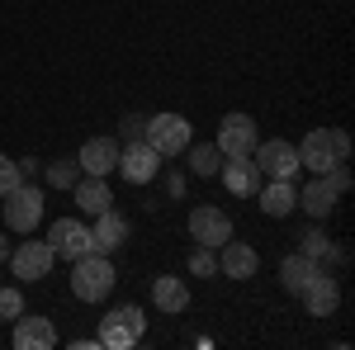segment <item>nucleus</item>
Masks as SVG:
<instances>
[{
  "mask_svg": "<svg viewBox=\"0 0 355 350\" xmlns=\"http://www.w3.org/2000/svg\"><path fill=\"white\" fill-rule=\"evenodd\" d=\"M114 284H119V274H114L110 256L85 251L81 261H71V294L81 298V303H105L114 294Z\"/></svg>",
  "mask_w": 355,
  "mask_h": 350,
  "instance_id": "obj_2",
  "label": "nucleus"
},
{
  "mask_svg": "<svg viewBox=\"0 0 355 350\" xmlns=\"http://www.w3.org/2000/svg\"><path fill=\"white\" fill-rule=\"evenodd\" d=\"M152 303L171 313V317H180L185 308H190V289H185V279H175V274H162V279H152Z\"/></svg>",
  "mask_w": 355,
  "mask_h": 350,
  "instance_id": "obj_20",
  "label": "nucleus"
},
{
  "mask_svg": "<svg viewBox=\"0 0 355 350\" xmlns=\"http://www.w3.org/2000/svg\"><path fill=\"white\" fill-rule=\"evenodd\" d=\"M128 185H152L157 180V170H162V157L147 147V142H128V147H119V166H114Z\"/></svg>",
  "mask_w": 355,
  "mask_h": 350,
  "instance_id": "obj_8",
  "label": "nucleus"
},
{
  "mask_svg": "<svg viewBox=\"0 0 355 350\" xmlns=\"http://www.w3.org/2000/svg\"><path fill=\"white\" fill-rule=\"evenodd\" d=\"M48 246L62 261H81L85 251H90V227H85L81 218H62V222L48 227Z\"/></svg>",
  "mask_w": 355,
  "mask_h": 350,
  "instance_id": "obj_11",
  "label": "nucleus"
},
{
  "mask_svg": "<svg viewBox=\"0 0 355 350\" xmlns=\"http://www.w3.org/2000/svg\"><path fill=\"white\" fill-rule=\"evenodd\" d=\"M251 161L261 166V175L270 180H294L303 166H299V147H289L284 137H270V142H256L251 147Z\"/></svg>",
  "mask_w": 355,
  "mask_h": 350,
  "instance_id": "obj_6",
  "label": "nucleus"
},
{
  "mask_svg": "<svg viewBox=\"0 0 355 350\" xmlns=\"http://www.w3.org/2000/svg\"><path fill=\"white\" fill-rule=\"evenodd\" d=\"M19 313H24V294H19V289H5V284H0V317H5V322H15Z\"/></svg>",
  "mask_w": 355,
  "mask_h": 350,
  "instance_id": "obj_26",
  "label": "nucleus"
},
{
  "mask_svg": "<svg viewBox=\"0 0 355 350\" xmlns=\"http://www.w3.org/2000/svg\"><path fill=\"white\" fill-rule=\"evenodd\" d=\"M57 265V251L48 242H24L10 251V270H15V279H24V284H33V279H48Z\"/></svg>",
  "mask_w": 355,
  "mask_h": 350,
  "instance_id": "obj_7",
  "label": "nucleus"
},
{
  "mask_svg": "<svg viewBox=\"0 0 355 350\" xmlns=\"http://www.w3.org/2000/svg\"><path fill=\"white\" fill-rule=\"evenodd\" d=\"M142 133H147V119H133V114H128V119L119 123V142H142Z\"/></svg>",
  "mask_w": 355,
  "mask_h": 350,
  "instance_id": "obj_29",
  "label": "nucleus"
},
{
  "mask_svg": "<svg viewBox=\"0 0 355 350\" xmlns=\"http://www.w3.org/2000/svg\"><path fill=\"white\" fill-rule=\"evenodd\" d=\"M142 331H147V322H142V308L123 303V308H114L110 317L100 322V336H95V346H110V350H133L137 341H142Z\"/></svg>",
  "mask_w": 355,
  "mask_h": 350,
  "instance_id": "obj_4",
  "label": "nucleus"
},
{
  "mask_svg": "<svg viewBox=\"0 0 355 350\" xmlns=\"http://www.w3.org/2000/svg\"><path fill=\"white\" fill-rule=\"evenodd\" d=\"M214 142H218L223 157H251V147L261 142V137H256V119H251V114H227L218 123V137H214Z\"/></svg>",
  "mask_w": 355,
  "mask_h": 350,
  "instance_id": "obj_9",
  "label": "nucleus"
},
{
  "mask_svg": "<svg viewBox=\"0 0 355 350\" xmlns=\"http://www.w3.org/2000/svg\"><path fill=\"white\" fill-rule=\"evenodd\" d=\"M346 157H351V137L341 128H313L299 142V166L313 170V175H327L331 166H341Z\"/></svg>",
  "mask_w": 355,
  "mask_h": 350,
  "instance_id": "obj_1",
  "label": "nucleus"
},
{
  "mask_svg": "<svg viewBox=\"0 0 355 350\" xmlns=\"http://www.w3.org/2000/svg\"><path fill=\"white\" fill-rule=\"evenodd\" d=\"M256 194H261V213L266 218H289L299 209V185L294 180H270V185H261Z\"/></svg>",
  "mask_w": 355,
  "mask_h": 350,
  "instance_id": "obj_18",
  "label": "nucleus"
},
{
  "mask_svg": "<svg viewBox=\"0 0 355 350\" xmlns=\"http://www.w3.org/2000/svg\"><path fill=\"white\" fill-rule=\"evenodd\" d=\"M76 180H81V166L76 161H53L48 166V185L53 189H71Z\"/></svg>",
  "mask_w": 355,
  "mask_h": 350,
  "instance_id": "obj_24",
  "label": "nucleus"
},
{
  "mask_svg": "<svg viewBox=\"0 0 355 350\" xmlns=\"http://www.w3.org/2000/svg\"><path fill=\"white\" fill-rule=\"evenodd\" d=\"M0 261H10V242L5 237H0Z\"/></svg>",
  "mask_w": 355,
  "mask_h": 350,
  "instance_id": "obj_30",
  "label": "nucleus"
},
{
  "mask_svg": "<svg viewBox=\"0 0 355 350\" xmlns=\"http://www.w3.org/2000/svg\"><path fill=\"white\" fill-rule=\"evenodd\" d=\"M76 166H81V175H114V166H119V142H114V137H90L81 147V157H76Z\"/></svg>",
  "mask_w": 355,
  "mask_h": 350,
  "instance_id": "obj_16",
  "label": "nucleus"
},
{
  "mask_svg": "<svg viewBox=\"0 0 355 350\" xmlns=\"http://www.w3.org/2000/svg\"><path fill=\"white\" fill-rule=\"evenodd\" d=\"M218 270L227 274V279H251V274L261 270V256H256L246 242H232V237H227L223 251H218Z\"/></svg>",
  "mask_w": 355,
  "mask_h": 350,
  "instance_id": "obj_17",
  "label": "nucleus"
},
{
  "mask_svg": "<svg viewBox=\"0 0 355 350\" xmlns=\"http://www.w3.org/2000/svg\"><path fill=\"white\" fill-rule=\"evenodd\" d=\"M10 341H15V350H53L57 346V326H53V317H28V313H19Z\"/></svg>",
  "mask_w": 355,
  "mask_h": 350,
  "instance_id": "obj_14",
  "label": "nucleus"
},
{
  "mask_svg": "<svg viewBox=\"0 0 355 350\" xmlns=\"http://www.w3.org/2000/svg\"><path fill=\"white\" fill-rule=\"evenodd\" d=\"M299 298H303V308H308V317H331V313L341 308V284H336L327 270H322V274H318V279H313Z\"/></svg>",
  "mask_w": 355,
  "mask_h": 350,
  "instance_id": "obj_15",
  "label": "nucleus"
},
{
  "mask_svg": "<svg viewBox=\"0 0 355 350\" xmlns=\"http://www.w3.org/2000/svg\"><path fill=\"white\" fill-rule=\"evenodd\" d=\"M190 237L199 246H223L232 237V218L214 204H199V209H190Z\"/></svg>",
  "mask_w": 355,
  "mask_h": 350,
  "instance_id": "obj_10",
  "label": "nucleus"
},
{
  "mask_svg": "<svg viewBox=\"0 0 355 350\" xmlns=\"http://www.w3.org/2000/svg\"><path fill=\"white\" fill-rule=\"evenodd\" d=\"M71 194H76V204H81V213H105L114 204V194H110V185H105V175H81L76 185H71Z\"/></svg>",
  "mask_w": 355,
  "mask_h": 350,
  "instance_id": "obj_21",
  "label": "nucleus"
},
{
  "mask_svg": "<svg viewBox=\"0 0 355 350\" xmlns=\"http://www.w3.org/2000/svg\"><path fill=\"white\" fill-rule=\"evenodd\" d=\"M38 222H43V189L19 180V185L5 194V227H15V232L28 237Z\"/></svg>",
  "mask_w": 355,
  "mask_h": 350,
  "instance_id": "obj_5",
  "label": "nucleus"
},
{
  "mask_svg": "<svg viewBox=\"0 0 355 350\" xmlns=\"http://www.w3.org/2000/svg\"><path fill=\"white\" fill-rule=\"evenodd\" d=\"M318 274H322V265H318L313 256H303V251H299V256H284V265H279V284H284L289 294L299 298L303 289L318 279Z\"/></svg>",
  "mask_w": 355,
  "mask_h": 350,
  "instance_id": "obj_19",
  "label": "nucleus"
},
{
  "mask_svg": "<svg viewBox=\"0 0 355 350\" xmlns=\"http://www.w3.org/2000/svg\"><path fill=\"white\" fill-rule=\"evenodd\" d=\"M142 142L157 152V157H180L185 147L194 142V133H190V119L185 114H152L147 119V133H142Z\"/></svg>",
  "mask_w": 355,
  "mask_h": 350,
  "instance_id": "obj_3",
  "label": "nucleus"
},
{
  "mask_svg": "<svg viewBox=\"0 0 355 350\" xmlns=\"http://www.w3.org/2000/svg\"><path fill=\"white\" fill-rule=\"evenodd\" d=\"M214 270H218V256H214V246H194V251H190V274H204V279H209Z\"/></svg>",
  "mask_w": 355,
  "mask_h": 350,
  "instance_id": "obj_25",
  "label": "nucleus"
},
{
  "mask_svg": "<svg viewBox=\"0 0 355 350\" xmlns=\"http://www.w3.org/2000/svg\"><path fill=\"white\" fill-rule=\"evenodd\" d=\"M19 180H24V170H19V161H10V157L0 152V199H5L10 189L19 185Z\"/></svg>",
  "mask_w": 355,
  "mask_h": 350,
  "instance_id": "obj_27",
  "label": "nucleus"
},
{
  "mask_svg": "<svg viewBox=\"0 0 355 350\" xmlns=\"http://www.w3.org/2000/svg\"><path fill=\"white\" fill-rule=\"evenodd\" d=\"M331 251V242L322 237V232H303V256H313V261H322Z\"/></svg>",
  "mask_w": 355,
  "mask_h": 350,
  "instance_id": "obj_28",
  "label": "nucleus"
},
{
  "mask_svg": "<svg viewBox=\"0 0 355 350\" xmlns=\"http://www.w3.org/2000/svg\"><path fill=\"white\" fill-rule=\"evenodd\" d=\"M218 180H223L227 189H232L237 199H251V194L261 189V180H266V175H261V166L251 161V157H223Z\"/></svg>",
  "mask_w": 355,
  "mask_h": 350,
  "instance_id": "obj_13",
  "label": "nucleus"
},
{
  "mask_svg": "<svg viewBox=\"0 0 355 350\" xmlns=\"http://www.w3.org/2000/svg\"><path fill=\"white\" fill-rule=\"evenodd\" d=\"M128 242V218L119 213V209H105V213H95V227H90V251H100V256H114L119 246Z\"/></svg>",
  "mask_w": 355,
  "mask_h": 350,
  "instance_id": "obj_12",
  "label": "nucleus"
},
{
  "mask_svg": "<svg viewBox=\"0 0 355 350\" xmlns=\"http://www.w3.org/2000/svg\"><path fill=\"white\" fill-rule=\"evenodd\" d=\"M336 199H341V194L331 189L327 175H318V180H313L308 189H299V209H303L308 218H327L331 209H336Z\"/></svg>",
  "mask_w": 355,
  "mask_h": 350,
  "instance_id": "obj_22",
  "label": "nucleus"
},
{
  "mask_svg": "<svg viewBox=\"0 0 355 350\" xmlns=\"http://www.w3.org/2000/svg\"><path fill=\"white\" fill-rule=\"evenodd\" d=\"M185 152H190V170H194V175H204V180H209V175H218V166H223L218 142H190Z\"/></svg>",
  "mask_w": 355,
  "mask_h": 350,
  "instance_id": "obj_23",
  "label": "nucleus"
}]
</instances>
